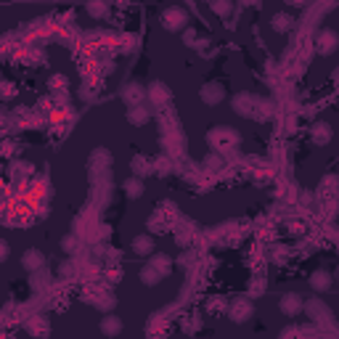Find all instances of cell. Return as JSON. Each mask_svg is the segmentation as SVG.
<instances>
[{
	"label": "cell",
	"mask_w": 339,
	"mask_h": 339,
	"mask_svg": "<svg viewBox=\"0 0 339 339\" xmlns=\"http://www.w3.org/2000/svg\"><path fill=\"white\" fill-rule=\"evenodd\" d=\"M101 331H103L106 336H117V334L122 331V321H119L117 315H106V318L101 321Z\"/></svg>",
	"instance_id": "9c48e42d"
},
{
	"label": "cell",
	"mask_w": 339,
	"mask_h": 339,
	"mask_svg": "<svg viewBox=\"0 0 339 339\" xmlns=\"http://www.w3.org/2000/svg\"><path fill=\"white\" fill-rule=\"evenodd\" d=\"M27 331L35 334V336H45L48 334V321L45 318H29L27 321Z\"/></svg>",
	"instance_id": "4fadbf2b"
},
{
	"label": "cell",
	"mask_w": 339,
	"mask_h": 339,
	"mask_svg": "<svg viewBox=\"0 0 339 339\" xmlns=\"http://www.w3.org/2000/svg\"><path fill=\"white\" fill-rule=\"evenodd\" d=\"M149 98H151L154 103L167 101V90H164V85H162V82H154V85H151V90H149Z\"/></svg>",
	"instance_id": "ac0fdd59"
},
{
	"label": "cell",
	"mask_w": 339,
	"mask_h": 339,
	"mask_svg": "<svg viewBox=\"0 0 339 339\" xmlns=\"http://www.w3.org/2000/svg\"><path fill=\"white\" fill-rule=\"evenodd\" d=\"M286 249H284V246H276V249H273V260H279V263H284V260H286Z\"/></svg>",
	"instance_id": "d4e9b609"
},
{
	"label": "cell",
	"mask_w": 339,
	"mask_h": 339,
	"mask_svg": "<svg viewBox=\"0 0 339 339\" xmlns=\"http://www.w3.org/2000/svg\"><path fill=\"white\" fill-rule=\"evenodd\" d=\"M154 339H162V336H154Z\"/></svg>",
	"instance_id": "f1b7e54d"
},
{
	"label": "cell",
	"mask_w": 339,
	"mask_h": 339,
	"mask_svg": "<svg viewBox=\"0 0 339 339\" xmlns=\"http://www.w3.org/2000/svg\"><path fill=\"white\" fill-rule=\"evenodd\" d=\"M186 22H188V16H186V11H183V8H170V11L162 13V27L170 29V32H178V29H183V27H186Z\"/></svg>",
	"instance_id": "7a4b0ae2"
},
{
	"label": "cell",
	"mask_w": 339,
	"mask_h": 339,
	"mask_svg": "<svg viewBox=\"0 0 339 339\" xmlns=\"http://www.w3.org/2000/svg\"><path fill=\"white\" fill-rule=\"evenodd\" d=\"M51 85H53V90H64L67 93V77H53Z\"/></svg>",
	"instance_id": "cb8c5ba5"
},
{
	"label": "cell",
	"mask_w": 339,
	"mask_h": 339,
	"mask_svg": "<svg viewBox=\"0 0 339 339\" xmlns=\"http://www.w3.org/2000/svg\"><path fill=\"white\" fill-rule=\"evenodd\" d=\"M202 101L204 103H220L223 101V88L218 82H209L202 88Z\"/></svg>",
	"instance_id": "5b68a950"
},
{
	"label": "cell",
	"mask_w": 339,
	"mask_h": 339,
	"mask_svg": "<svg viewBox=\"0 0 339 339\" xmlns=\"http://www.w3.org/2000/svg\"><path fill=\"white\" fill-rule=\"evenodd\" d=\"M212 11H218V13H228L230 11V3H215Z\"/></svg>",
	"instance_id": "4316f807"
},
{
	"label": "cell",
	"mask_w": 339,
	"mask_h": 339,
	"mask_svg": "<svg viewBox=\"0 0 339 339\" xmlns=\"http://www.w3.org/2000/svg\"><path fill=\"white\" fill-rule=\"evenodd\" d=\"M22 265H24L27 270H37V268L43 265V255H40L37 249L24 252V255H22Z\"/></svg>",
	"instance_id": "30bf717a"
},
{
	"label": "cell",
	"mask_w": 339,
	"mask_h": 339,
	"mask_svg": "<svg viewBox=\"0 0 339 339\" xmlns=\"http://www.w3.org/2000/svg\"><path fill=\"white\" fill-rule=\"evenodd\" d=\"M151 268L157 270V273H167L170 270V257H164V255H157V257H151Z\"/></svg>",
	"instance_id": "ffe728a7"
},
{
	"label": "cell",
	"mask_w": 339,
	"mask_h": 339,
	"mask_svg": "<svg viewBox=\"0 0 339 339\" xmlns=\"http://www.w3.org/2000/svg\"><path fill=\"white\" fill-rule=\"evenodd\" d=\"M122 188H125V194L130 199H138L143 194V183H141V178H130V180H125V186H122Z\"/></svg>",
	"instance_id": "9a60e30c"
},
{
	"label": "cell",
	"mask_w": 339,
	"mask_h": 339,
	"mask_svg": "<svg viewBox=\"0 0 339 339\" xmlns=\"http://www.w3.org/2000/svg\"><path fill=\"white\" fill-rule=\"evenodd\" d=\"M61 246H64L67 252H72V249H77V239H74V236H69V239L61 241Z\"/></svg>",
	"instance_id": "484cf974"
},
{
	"label": "cell",
	"mask_w": 339,
	"mask_h": 339,
	"mask_svg": "<svg viewBox=\"0 0 339 339\" xmlns=\"http://www.w3.org/2000/svg\"><path fill=\"white\" fill-rule=\"evenodd\" d=\"M286 228H289V234H291V236H302V234H305V225H302V223H294V220H291Z\"/></svg>",
	"instance_id": "603a6c76"
},
{
	"label": "cell",
	"mask_w": 339,
	"mask_h": 339,
	"mask_svg": "<svg viewBox=\"0 0 339 339\" xmlns=\"http://www.w3.org/2000/svg\"><path fill=\"white\" fill-rule=\"evenodd\" d=\"M289 27H291V16H289V13H276V16H273V29L286 32Z\"/></svg>",
	"instance_id": "d6986e66"
},
{
	"label": "cell",
	"mask_w": 339,
	"mask_h": 339,
	"mask_svg": "<svg viewBox=\"0 0 339 339\" xmlns=\"http://www.w3.org/2000/svg\"><path fill=\"white\" fill-rule=\"evenodd\" d=\"M310 286H313V289H318V291H326V289L331 286V279H329V273H326V270H318V273H313V279H310Z\"/></svg>",
	"instance_id": "5bb4252c"
},
{
	"label": "cell",
	"mask_w": 339,
	"mask_h": 339,
	"mask_svg": "<svg viewBox=\"0 0 339 339\" xmlns=\"http://www.w3.org/2000/svg\"><path fill=\"white\" fill-rule=\"evenodd\" d=\"M133 170H135V175H138V178H143V175L151 173V162H149L146 157H141V154H138V157L133 159Z\"/></svg>",
	"instance_id": "2e32d148"
},
{
	"label": "cell",
	"mask_w": 339,
	"mask_h": 339,
	"mask_svg": "<svg viewBox=\"0 0 339 339\" xmlns=\"http://www.w3.org/2000/svg\"><path fill=\"white\" fill-rule=\"evenodd\" d=\"M88 11H90V13H103V11H106V8H103V6H90V8H88Z\"/></svg>",
	"instance_id": "83f0119b"
},
{
	"label": "cell",
	"mask_w": 339,
	"mask_h": 339,
	"mask_svg": "<svg viewBox=\"0 0 339 339\" xmlns=\"http://www.w3.org/2000/svg\"><path fill=\"white\" fill-rule=\"evenodd\" d=\"M228 313H230V318H234L236 323H244L246 318L252 315V302L246 300V297H244V300H234V305H230Z\"/></svg>",
	"instance_id": "277c9868"
},
{
	"label": "cell",
	"mask_w": 339,
	"mask_h": 339,
	"mask_svg": "<svg viewBox=\"0 0 339 339\" xmlns=\"http://www.w3.org/2000/svg\"><path fill=\"white\" fill-rule=\"evenodd\" d=\"M133 249H135V255H151V252H154V241H151V236H149V234L138 236V239L133 241Z\"/></svg>",
	"instance_id": "7c38bea8"
},
{
	"label": "cell",
	"mask_w": 339,
	"mask_h": 339,
	"mask_svg": "<svg viewBox=\"0 0 339 339\" xmlns=\"http://www.w3.org/2000/svg\"><path fill=\"white\" fill-rule=\"evenodd\" d=\"M315 48H318L321 56L334 53V48H336V32L334 29H323V32L318 35V40H315Z\"/></svg>",
	"instance_id": "3957f363"
},
{
	"label": "cell",
	"mask_w": 339,
	"mask_h": 339,
	"mask_svg": "<svg viewBox=\"0 0 339 339\" xmlns=\"http://www.w3.org/2000/svg\"><path fill=\"white\" fill-rule=\"evenodd\" d=\"M204 167H207V170H218V167H223V159L218 157V154H207Z\"/></svg>",
	"instance_id": "44dd1931"
},
{
	"label": "cell",
	"mask_w": 339,
	"mask_h": 339,
	"mask_svg": "<svg viewBox=\"0 0 339 339\" xmlns=\"http://www.w3.org/2000/svg\"><path fill=\"white\" fill-rule=\"evenodd\" d=\"M207 141L212 149H218V151H225V149H234L239 143V135L234 130H228V128H215L207 133Z\"/></svg>",
	"instance_id": "6da1fadb"
},
{
	"label": "cell",
	"mask_w": 339,
	"mask_h": 339,
	"mask_svg": "<svg viewBox=\"0 0 339 339\" xmlns=\"http://www.w3.org/2000/svg\"><path fill=\"white\" fill-rule=\"evenodd\" d=\"M128 122H133V125H146L149 122V106H130L128 109Z\"/></svg>",
	"instance_id": "52a82bcc"
},
{
	"label": "cell",
	"mask_w": 339,
	"mask_h": 339,
	"mask_svg": "<svg viewBox=\"0 0 339 339\" xmlns=\"http://www.w3.org/2000/svg\"><path fill=\"white\" fill-rule=\"evenodd\" d=\"M281 310H284L286 315H297V313L302 310V300H300L297 294H284V300H281Z\"/></svg>",
	"instance_id": "ba28073f"
},
{
	"label": "cell",
	"mask_w": 339,
	"mask_h": 339,
	"mask_svg": "<svg viewBox=\"0 0 339 339\" xmlns=\"http://www.w3.org/2000/svg\"><path fill=\"white\" fill-rule=\"evenodd\" d=\"M141 281H143L146 286H154V284H159V281H162V273H157V270L149 265V268L141 270Z\"/></svg>",
	"instance_id": "e0dca14e"
},
{
	"label": "cell",
	"mask_w": 339,
	"mask_h": 339,
	"mask_svg": "<svg viewBox=\"0 0 339 339\" xmlns=\"http://www.w3.org/2000/svg\"><path fill=\"white\" fill-rule=\"evenodd\" d=\"M207 310H209V313H223V310H225V302H223V300H209V302H207Z\"/></svg>",
	"instance_id": "7402d4cb"
},
{
	"label": "cell",
	"mask_w": 339,
	"mask_h": 339,
	"mask_svg": "<svg viewBox=\"0 0 339 339\" xmlns=\"http://www.w3.org/2000/svg\"><path fill=\"white\" fill-rule=\"evenodd\" d=\"M122 96H125V101H128L130 106H141L143 96H149V93H146V90H143L141 85H130V88L122 90Z\"/></svg>",
	"instance_id": "8992f818"
},
{
	"label": "cell",
	"mask_w": 339,
	"mask_h": 339,
	"mask_svg": "<svg viewBox=\"0 0 339 339\" xmlns=\"http://www.w3.org/2000/svg\"><path fill=\"white\" fill-rule=\"evenodd\" d=\"M313 141L315 143H329L331 141V125H326V122H318V125L313 128Z\"/></svg>",
	"instance_id": "8fae6325"
}]
</instances>
